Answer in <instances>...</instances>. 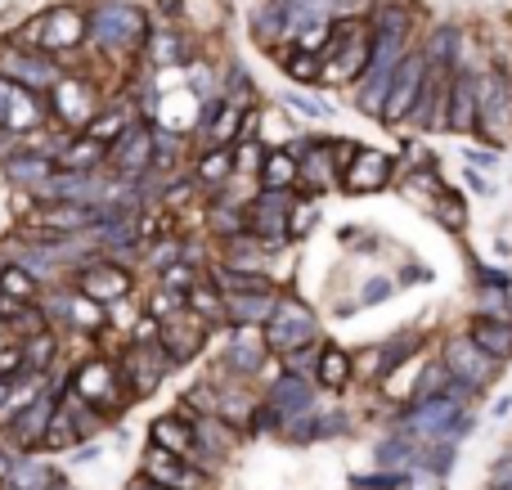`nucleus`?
Wrapping results in <instances>:
<instances>
[{
  "label": "nucleus",
  "instance_id": "obj_1",
  "mask_svg": "<svg viewBox=\"0 0 512 490\" xmlns=\"http://www.w3.org/2000/svg\"><path fill=\"white\" fill-rule=\"evenodd\" d=\"M153 23L131 0H95L86 9V50L99 59H131L144 50Z\"/></svg>",
  "mask_w": 512,
  "mask_h": 490
},
{
  "label": "nucleus",
  "instance_id": "obj_2",
  "mask_svg": "<svg viewBox=\"0 0 512 490\" xmlns=\"http://www.w3.org/2000/svg\"><path fill=\"white\" fill-rule=\"evenodd\" d=\"M9 41L45 50V54H54L63 68H72V59L86 54V5L63 0V5L41 9V14H32L27 23H18L14 32H9Z\"/></svg>",
  "mask_w": 512,
  "mask_h": 490
},
{
  "label": "nucleus",
  "instance_id": "obj_3",
  "mask_svg": "<svg viewBox=\"0 0 512 490\" xmlns=\"http://www.w3.org/2000/svg\"><path fill=\"white\" fill-rule=\"evenodd\" d=\"M153 149H158V126H153L149 117H135V122L108 144L104 167L113 171L117 180L135 185V180H144L153 171Z\"/></svg>",
  "mask_w": 512,
  "mask_h": 490
},
{
  "label": "nucleus",
  "instance_id": "obj_4",
  "mask_svg": "<svg viewBox=\"0 0 512 490\" xmlns=\"http://www.w3.org/2000/svg\"><path fill=\"white\" fill-rule=\"evenodd\" d=\"M63 72L68 68H63L54 54L32 50V45H18V41H9V36L0 41V77L14 81V86H27V90H36V95H45Z\"/></svg>",
  "mask_w": 512,
  "mask_h": 490
},
{
  "label": "nucleus",
  "instance_id": "obj_5",
  "mask_svg": "<svg viewBox=\"0 0 512 490\" xmlns=\"http://www.w3.org/2000/svg\"><path fill=\"white\" fill-rule=\"evenodd\" d=\"M99 104H104V99H99L95 81L81 77V72H72V68L45 90V108L54 113V122H59L63 131H81V126L95 117Z\"/></svg>",
  "mask_w": 512,
  "mask_h": 490
},
{
  "label": "nucleus",
  "instance_id": "obj_6",
  "mask_svg": "<svg viewBox=\"0 0 512 490\" xmlns=\"http://www.w3.org/2000/svg\"><path fill=\"white\" fill-rule=\"evenodd\" d=\"M319 324H315V311H310L306 302H297V297H279L270 311V320L261 324V338H265V351H274V356H283V351L292 347H306V342H315Z\"/></svg>",
  "mask_w": 512,
  "mask_h": 490
},
{
  "label": "nucleus",
  "instance_id": "obj_7",
  "mask_svg": "<svg viewBox=\"0 0 512 490\" xmlns=\"http://www.w3.org/2000/svg\"><path fill=\"white\" fill-rule=\"evenodd\" d=\"M68 392L77 396V401L95 405L99 414H117L122 410V374H117V365H108V360H81L77 369H72L68 378Z\"/></svg>",
  "mask_w": 512,
  "mask_h": 490
},
{
  "label": "nucleus",
  "instance_id": "obj_8",
  "mask_svg": "<svg viewBox=\"0 0 512 490\" xmlns=\"http://www.w3.org/2000/svg\"><path fill=\"white\" fill-rule=\"evenodd\" d=\"M72 284H77V293L95 297V302H122V297H131V270L117 266V261H108L104 252H90V257L72 261Z\"/></svg>",
  "mask_w": 512,
  "mask_h": 490
},
{
  "label": "nucleus",
  "instance_id": "obj_9",
  "mask_svg": "<svg viewBox=\"0 0 512 490\" xmlns=\"http://www.w3.org/2000/svg\"><path fill=\"white\" fill-rule=\"evenodd\" d=\"M391 180H396V158L387 149H369V144H355V153L337 171V189L342 194H378Z\"/></svg>",
  "mask_w": 512,
  "mask_h": 490
},
{
  "label": "nucleus",
  "instance_id": "obj_10",
  "mask_svg": "<svg viewBox=\"0 0 512 490\" xmlns=\"http://www.w3.org/2000/svg\"><path fill=\"white\" fill-rule=\"evenodd\" d=\"M423 77H427V54L414 45V50H409L405 59L396 63V72H391V86H387V99H382V117H378L382 126H405V122H409V108H414Z\"/></svg>",
  "mask_w": 512,
  "mask_h": 490
},
{
  "label": "nucleus",
  "instance_id": "obj_11",
  "mask_svg": "<svg viewBox=\"0 0 512 490\" xmlns=\"http://www.w3.org/2000/svg\"><path fill=\"white\" fill-rule=\"evenodd\" d=\"M369 50H373V27H369V14H360V18H351V32H346L342 50L324 63L319 86H351L369 68Z\"/></svg>",
  "mask_w": 512,
  "mask_h": 490
},
{
  "label": "nucleus",
  "instance_id": "obj_12",
  "mask_svg": "<svg viewBox=\"0 0 512 490\" xmlns=\"http://www.w3.org/2000/svg\"><path fill=\"white\" fill-rule=\"evenodd\" d=\"M288 207H292V189H261L252 203H243L248 234H256L270 252L288 243Z\"/></svg>",
  "mask_w": 512,
  "mask_h": 490
},
{
  "label": "nucleus",
  "instance_id": "obj_13",
  "mask_svg": "<svg viewBox=\"0 0 512 490\" xmlns=\"http://www.w3.org/2000/svg\"><path fill=\"white\" fill-rule=\"evenodd\" d=\"M54 405H59V387H50V383H45L41 392H36L32 401H27L23 410H18L14 419L5 423V428H0V437H5V446H9V450H18V455H27V450H36V446H41V437H45V423H50Z\"/></svg>",
  "mask_w": 512,
  "mask_h": 490
},
{
  "label": "nucleus",
  "instance_id": "obj_14",
  "mask_svg": "<svg viewBox=\"0 0 512 490\" xmlns=\"http://www.w3.org/2000/svg\"><path fill=\"white\" fill-rule=\"evenodd\" d=\"M171 365H176V360H171L158 342H149V347H126V360L117 374H122V387L131 396H149L153 387L171 374Z\"/></svg>",
  "mask_w": 512,
  "mask_h": 490
},
{
  "label": "nucleus",
  "instance_id": "obj_15",
  "mask_svg": "<svg viewBox=\"0 0 512 490\" xmlns=\"http://www.w3.org/2000/svg\"><path fill=\"white\" fill-rule=\"evenodd\" d=\"M0 176H5L14 189H23V194L36 198V189H41L45 180L54 176V158H50L45 149H36V144H23V140H18L14 149L0 158Z\"/></svg>",
  "mask_w": 512,
  "mask_h": 490
},
{
  "label": "nucleus",
  "instance_id": "obj_16",
  "mask_svg": "<svg viewBox=\"0 0 512 490\" xmlns=\"http://www.w3.org/2000/svg\"><path fill=\"white\" fill-rule=\"evenodd\" d=\"M445 374L454 378V383H463L468 392H481L486 383H495V374H499V365L486 356V351H477L468 342V333L463 338H454V342H445Z\"/></svg>",
  "mask_w": 512,
  "mask_h": 490
},
{
  "label": "nucleus",
  "instance_id": "obj_17",
  "mask_svg": "<svg viewBox=\"0 0 512 490\" xmlns=\"http://www.w3.org/2000/svg\"><path fill=\"white\" fill-rule=\"evenodd\" d=\"M45 117H50V108H45V95H36V90L14 86V81H9L0 131H9V135H18V140H23V135H36V131H41Z\"/></svg>",
  "mask_w": 512,
  "mask_h": 490
},
{
  "label": "nucleus",
  "instance_id": "obj_18",
  "mask_svg": "<svg viewBox=\"0 0 512 490\" xmlns=\"http://www.w3.org/2000/svg\"><path fill=\"white\" fill-rule=\"evenodd\" d=\"M140 473L149 477V482L167 486V490H198V486H203V473H198L189 459L171 455V450H162V446H149V450H144Z\"/></svg>",
  "mask_w": 512,
  "mask_h": 490
},
{
  "label": "nucleus",
  "instance_id": "obj_19",
  "mask_svg": "<svg viewBox=\"0 0 512 490\" xmlns=\"http://www.w3.org/2000/svg\"><path fill=\"white\" fill-rule=\"evenodd\" d=\"M207 342V324L203 320H189V311H180L176 320H162V333H158V347L167 351L176 365H185V360H194L198 351H203Z\"/></svg>",
  "mask_w": 512,
  "mask_h": 490
},
{
  "label": "nucleus",
  "instance_id": "obj_20",
  "mask_svg": "<svg viewBox=\"0 0 512 490\" xmlns=\"http://www.w3.org/2000/svg\"><path fill=\"white\" fill-rule=\"evenodd\" d=\"M477 131V86L472 77L450 72V90H445V135H472Z\"/></svg>",
  "mask_w": 512,
  "mask_h": 490
},
{
  "label": "nucleus",
  "instance_id": "obj_21",
  "mask_svg": "<svg viewBox=\"0 0 512 490\" xmlns=\"http://www.w3.org/2000/svg\"><path fill=\"white\" fill-rule=\"evenodd\" d=\"M104 158H108V144H99L86 131H72L54 149V171H104Z\"/></svg>",
  "mask_w": 512,
  "mask_h": 490
},
{
  "label": "nucleus",
  "instance_id": "obj_22",
  "mask_svg": "<svg viewBox=\"0 0 512 490\" xmlns=\"http://www.w3.org/2000/svg\"><path fill=\"white\" fill-rule=\"evenodd\" d=\"M468 342L477 351H486L495 365H504V360H512V320H504V315H477L468 324Z\"/></svg>",
  "mask_w": 512,
  "mask_h": 490
},
{
  "label": "nucleus",
  "instance_id": "obj_23",
  "mask_svg": "<svg viewBox=\"0 0 512 490\" xmlns=\"http://www.w3.org/2000/svg\"><path fill=\"white\" fill-rule=\"evenodd\" d=\"M270 405L279 419H297V414H310V410H319L315 405V392H310V383L306 378H297V374H283V378H274V387H270Z\"/></svg>",
  "mask_w": 512,
  "mask_h": 490
},
{
  "label": "nucleus",
  "instance_id": "obj_24",
  "mask_svg": "<svg viewBox=\"0 0 512 490\" xmlns=\"http://www.w3.org/2000/svg\"><path fill=\"white\" fill-rule=\"evenodd\" d=\"M265 356H270V351H265L261 329H256V324H239V329H234V338H230V365H234V374H239V378L261 374Z\"/></svg>",
  "mask_w": 512,
  "mask_h": 490
},
{
  "label": "nucleus",
  "instance_id": "obj_25",
  "mask_svg": "<svg viewBox=\"0 0 512 490\" xmlns=\"http://www.w3.org/2000/svg\"><path fill=\"white\" fill-rule=\"evenodd\" d=\"M274 302H279V288H261V293H225V320L256 324V329H261V324L270 320Z\"/></svg>",
  "mask_w": 512,
  "mask_h": 490
},
{
  "label": "nucleus",
  "instance_id": "obj_26",
  "mask_svg": "<svg viewBox=\"0 0 512 490\" xmlns=\"http://www.w3.org/2000/svg\"><path fill=\"white\" fill-rule=\"evenodd\" d=\"M135 117H140V108L126 104V99H113V104H99V108H95V117H90V122L81 126V131L95 135L99 144H113L117 135H122L126 126L135 122Z\"/></svg>",
  "mask_w": 512,
  "mask_h": 490
},
{
  "label": "nucleus",
  "instance_id": "obj_27",
  "mask_svg": "<svg viewBox=\"0 0 512 490\" xmlns=\"http://www.w3.org/2000/svg\"><path fill=\"white\" fill-rule=\"evenodd\" d=\"M149 437H153V446L171 450V455H180V459H194V450H198V441H194V423L180 419V414H162V419H153Z\"/></svg>",
  "mask_w": 512,
  "mask_h": 490
},
{
  "label": "nucleus",
  "instance_id": "obj_28",
  "mask_svg": "<svg viewBox=\"0 0 512 490\" xmlns=\"http://www.w3.org/2000/svg\"><path fill=\"white\" fill-rule=\"evenodd\" d=\"M194 180L207 189H225L234 180V144H212L194 158Z\"/></svg>",
  "mask_w": 512,
  "mask_h": 490
},
{
  "label": "nucleus",
  "instance_id": "obj_29",
  "mask_svg": "<svg viewBox=\"0 0 512 490\" xmlns=\"http://www.w3.org/2000/svg\"><path fill=\"white\" fill-rule=\"evenodd\" d=\"M270 54L279 59V68L288 72V81H297V86H319V72H324L319 54L301 50V45H292V41H279Z\"/></svg>",
  "mask_w": 512,
  "mask_h": 490
},
{
  "label": "nucleus",
  "instance_id": "obj_30",
  "mask_svg": "<svg viewBox=\"0 0 512 490\" xmlns=\"http://www.w3.org/2000/svg\"><path fill=\"white\" fill-rule=\"evenodd\" d=\"M144 59L158 63V68H171V63H194V50L185 45V36L171 32V27H162V32H149V41H144Z\"/></svg>",
  "mask_w": 512,
  "mask_h": 490
},
{
  "label": "nucleus",
  "instance_id": "obj_31",
  "mask_svg": "<svg viewBox=\"0 0 512 490\" xmlns=\"http://www.w3.org/2000/svg\"><path fill=\"white\" fill-rule=\"evenodd\" d=\"M256 180H261V189H297V158L288 149H265Z\"/></svg>",
  "mask_w": 512,
  "mask_h": 490
},
{
  "label": "nucleus",
  "instance_id": "obj_32",
  "mask_svg": "<svg viewBox=\"0 0 512 490\" xmlns=\"http://www.w3.org/2000/svg\"><path fill=\"white\" fill-rule=\"evenodd\" d=\"M18 356H23V369H32V374H50L54 356H59V338H54V329L18 338Z\"/></svg>",
  "mask_w": 512,
  "mask_h": 490
},
{
  "label": "nucleus",
  "instance_id": "obj_33",
  "mask_svg": "<svg viewBox=\"0 0 512 490\" xmlns=\"http://www.w3.org/2000/svg\"><path fill=\"white\" fill-rule=\"evenodd\" d=\"M185 311L198 315L203 324H221V320H225V297H221V288H216L212 279L203 284V275H198L194 288L185 293Z\"/></svg>",
  "mask_w": 512,
  "mask_h": 490
},
{
  "label": "nucleus",
  "instance_id": "obj_34",
  "mask_svg": "<svg viewBox=\"0 0 512 490\" xmlns=\"http://www.w3.org/2000/svg\"><path fill=\"white\" fill-rule=\"evenodd\" d=\"M203 221H207V230H212L216 239H230V234H243V230H248V216H243V207H234L225 194H216L212 203H207Z\"/></svg>",
  "mask_w": 512,
  "mask_h": 490
},
{
  "label": "nucleus",
  "instance_id": "obj_35",
  "mask_svg": "<svg viewBox=\"0 0 512 490\" xmlns=\"http://www.w3.org/2000/svg\"><path fill=\"white\" fill-rule=\"evenodd\" d=\"M0 297H9V302H41V279L27 275L18 261H0Z\"/></svg>",
  "mask_w": 512,
  "mask_h": 490
},
{
  "label": "nucleus",
  "instance_id": "obj_36",
  "mask_svg": "<svg viewBox=\"0 0 512 490\" xmlns=\"http://www.w3.org/2000/svg\"><path fill=\"white\" fill-rule=\"evenodd\" d=\"M351 369H355V360L346 356L342 347H324L315 356V378L328 387V392H342V387L351 383Z\"/></svg>",
  "mask_w": 512,
  "mask_h": 490
},
{
  "label": "nucleus",
  "instance_id": "obj_37",
  "mask_svg": "<svg viewBox=\"0 0 512 490\" xmlns=\"http://www.w3.org/2000/svg\"><path fill=\"white\" fill-rule=\"evenodd\" d=\"M252 41L261 45L265 54H270L279 41H288V32H283V9L274 5V0H265V5L252 9Z\"/></svg>",
  "mask_w": 512,
  "mask_h": 490
},
{
  "label": "nucleus",
  "instance_id": "obj_38",
  "mask_svg": "<svg viewBox=\"0 0 512 490\" xmlns=\"http://www.w3.org/2000/svg\"><path fill=\"white\" fill-rule=\"evenodd\" d=\"M418 450H423V441L414 446L409 437H391V441H382V446H378V464L382 468H396V473H414Z\"/></svg>",
  "mask_w": 512,
  "mask_h": 490
},
{
  "label": "nucleus",
  "instance_id": "obj_39",
  "mask_svg": "<svg viewBox=\"0 0 512 490\" xmlns=\"http://www.w3.org/2000/svg\"><path fill=\"white\" fill-rule=\"evenodd\" d=\"M77 428H72V419H68V410L63 405H54V414H50V423H45V437H41V446L45 450H72L77 446Z\"/></svg>",
  "mask_w": 512,
  "mask_h": 490
},
{
  "label": "nucleus",
  "instance_id": "obj_40",
  "mask_svg": "<svg viewBox=\"0 0 512 490\" xmlns=\"http://www.w3.org/2000/svg\"><path fill=\"white\" fill-rule=\"evenodd\" d=\"M432 212H436V221H445L450 230H468V212H463V198L454 194V189H441V194L432 198Z\"/></svg>",
  "mask_w": 512,
  "mask_h": 490
},
{
  "label": "nucleus",
  "instance_id": "obj_41",
  "mask_svg": "<svg viewBox=\"0 0 512 490\" xmlns=\"http://www.w3.org/2000/svg\"><path fill=\"white\" fill-rule=\"evenodd\" d=\"M315 221H319V207L315 203L301 207L297 198H292V207H288V239H306V234L315 230Z\"/></svg>",
  "mask_w": 512,
  "mask_h": 490
},
{
  "label": "nucleus",
  "instance_id": "obj_42",
  "mask_svg": "<svg viewBox=\"0 0 512 490\" xmlns=\"http://www.w3.org/2000/svg\"><path fill=\"white\" fill-rule=\"evenodd\" d=\"M198 275H203V270L189 266V261H171V266L162 270V288H171V293H189Z\"/></svg>",
  "mask_w": 512,
  "mask_h": 490
},
{
  "label": "nucleus",
  "instance_id": "obj_43",
  "mask_svg": "<svg viewBox=\"0 0 512 490\" xmlns=\"http://www.w3.org/2000/svg\"><path fill=\"white\" fill-rule=\"evenodd\" d=\"M409 473H396V468H382V473H364L351 477V490H400Z\"/></svg>",
  "mask_w": 512,
  "mask_h": 490
},
{
  "label": "nucleus",
  "instance_id": "obj_44",
  "mask_svg": "<svg viewBox=\"0 0 512 490\" xmlns=\"http://www.w3.org/2000/svg\"><path fill=\"white\" fill-rule=\"evenodd\" d=\"M185 311V293H171V288H158L149 302V315L153 320H176V315Z\"/></svg>",
  "mask_w": 512,
  "mask_h": 490
},
{
  "label": "nucleus",
  "instance_id": "obj_45",
  "mask_svg": "<svg viewBox=\"0 0 512 490\" xmlns=\"http://www.w3.org/2000/svg\"><path fill=\"white\" fill-rule=\"evenodd\" d=\"M171 261H180V239H176V234H167V243H153V248H149V266L158 270V275L171 266Z\"/></svg>",
  "mask_w": 512,
  "mask_h": 490
},
{
  "label": "nucleus",
  "instance_id": "obj_46",
  "mask_svg": "<svg viewBox=\"0 0 512 490\" xmlns=\"http://www.w3.org/2000/svg\"><path fill=\"white\" fill-rule=\"evenodd\" d=\"M158 333H162V320L144 315V320L131 329V347H149V342H158Z\"/></svg>",
  "mask_w": 512,
  "mask_h": 490
},
{
  "label": "nucleus",
  "instance_id": "obj_47",
  "mask_svg": "<svg viewBox=\"0 0 512 490\" xmlns=\"http://www.w3.org/2000/svg\"><path fill=\"white\" fill-rule=\"evenodd\" d=\"M185 405L189 410H198V414H216V387L207 383V387H194V392L185 396Z\"/></svg>",
  "mask_w": 512,
  "mask_h": 490
},
{
  "label": "nucleus",
  "instance_id": "obj_48",
  "mask_svg": "<svg viewBox=\"0 0 512 490\" xmlns=\"http://www.w3.org/2000/svg\"><path fill=\"white\" fill-rule=\"evenodd\" d=\"M463 180L472 185V194H477V198H495V194H499L495 180H490L486 171H477V167H463Z\"/></svg>",
  "mask_w": 512,
  "mask_h": 490
},
{
  "label": "nucleus",
  "instance_id": "obj_49",
  "mask_svg": "<svg viewBox=\"0 0 512 490\" xmlns=\"http://www.w3.org/2000/svg\"><path fill=\"white\" fill-rule=\"evenodd\" d=\"M283 108L297 117H306V122H315V117H324V108L315 104V99H301V95H283Z\"/></svg>",
  "mask_w": 512,
  "mask_h": 490
},
{
  "label": "nucleus",
  "instance_id": "obj_50",
  "mask_svg": "<svg viewBox=\"0 0 512 490\" xmlns=\"http://www.w3.org/2000/svg\"><path fill=\"white\" fill-rule=\"evenodd\" d=\"M486 490H512V450L495 464V473H490V486Z\"/></svg>",
  "mask_w": 512,
  "mask_h": 490
},
{
  "label": "nucleus",
  "instance_id": "obj_51",
  "mask_svg": "<svg viewBox=\"0 0 512 490\" xmlns=\"http://www.w3.org/2000/svg\"><path fill=\"white\" fill-rule=\"evenodd\" d=\"M468 167H477V171H495L499 167V149H468Z\"/></svg>",
  "mask_w": 512,
  "mask_h": 490
},
{
  "label": "nucleus",
  "instance_id": "obj_52",
  "mask_svg": "<svg viewBox=\"0 0 512 490\" xmlns=\"http://www.w3.org/2000/svg\"><path fill=\"white\" fill-rule=\"evenodd\" d=\"M387 297H391V279H373V284H364V297H360V306L387 302Z\"/></svg>",
  "mask_w": 512,
  "mask_h": 490
},
{
  "label": "nucleus",
  "instance_id": "obj_53",
  "mask_svg": "<svg viewBox=\"0 0 512 490\" xmlns=\"http://www.w3.org/2000/svg\"><path fill=\"white\" fill-rule=\"evenodd\" d=\"M9 464H14V450L0 441V482H5V473H9Z\"/></svg>",
  "mask_w": 512,
  "mask_h": 490
},
{
  "label": "nucleus",
  "instance_id": "obj_54",
  "mask_svg": "<svg viewBox=\"0 0 512 490\" xmlns=\"http://www.w3.org/2000/svg\"><path fill=\"white\" fill-rule=\"evenodd\" d=\"M508 410H512V396H499V401H495V410H490V414H495V419H504Z\"/></svg>",
  "mask_w": 512,
  "mask_h": 490
},
{
  "label": "nucleus",
  "instance_id": "obj_55",
  "mask_svg": "<svg viewBox=\"0 0 512 490\" xmlns=\"http://www.w3.org/2000/svg\"><path fill=\"white\" fill-rule=\"evenodd\" d=\"M126 490H167V486H158V482H149V477H140V482H131Z\"/></svg>",
  "mask_w": 512,
  "mask_h": 490
},
{
  "label": "nucleus",
  "instance_id": "obj_56",
  "mask_svg": "<svg viewBox=\"0 0 512 490\" xmlns=\"http://www.w3.org/2000/svg\"><path fill=\"white\" fill-rule=\"evenodd\" d=\"M9 342H14V333H9V324H5V320H0V351H5V347H9Z\"/></svg>",
  "mask_w": 512,
  "mask_h": 490
},
{
  "label": "nucleus",
  "instance_id": "obj_57",
  "mask_svg": "<svg viewBox=\"0 0 512 490\" xmlns=\"http://www.w3.org/2000/svg\"><path fill=\"white\" fill-rule=\"evenodd\" d=\"M5 90H9V81L0 77V117H5Z\"/></svg>",
  "mask_w": 512,
  "mask_h": 490
},
{
  "label": "nucleus",
  "instance_id": "obj_58",
  "mask_svg": "<svg viewBox=\"0 0 512 490\" xmlns=\"http://www.w3.org/2000/svg\"><path fill=\"white\" fill-rule=\"evenodd\" d=\"M504 86H508V90H512V77H504Z\"/></svg>",
  "mask_w": 512,
  "mask_h": 490
},
{
  "label": "nucleus",
  "instance_id": "obj_59",
  "mask_svg": "<svg viewBox=\"0 0 512 490\" xmlns=\"http://www.w3.org/2000/svg\"><path fill=\"white\" fill-rule=\"evenodd\" d=\"M508 23H512V18H508Z\"/></svg>",
  "mask_w": 512,
  "mask_h": 490
}]
</instances>
